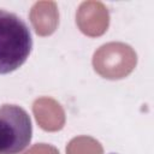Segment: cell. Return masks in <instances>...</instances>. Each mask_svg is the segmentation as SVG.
<instances>
[{
	"label": "cell",
	"mask_w": 154,
	"mask_h": 154,
	"mask_svg": "<svg viewBox=\"0 0 154 154\" xmlns=\"http://www.w3.org/2000/svg\"><path fill=\"white\" fill-rule=\"evenodd\" d=\"M31 49L32 36L28 24L16 13L0 8V75L20 67Z\"/></svg>",
	"instance_id": "obj_1"
},
{
	"label": "cell",
	"mask_w": 154,
	"mask_h": 154,
	"mask_svg": "<svg viewBox=\"0 0 154 154\" xmlns=\"http://www.w3.org/2000/svg\"><path fill=\"white\" fill-rule=\"evenodd\" d=\"M32 123L29 113L14 103L0 106V154H19L31 142Z\"/></svg>",
	"instance_id": "obj_2"
}]
</instances>
